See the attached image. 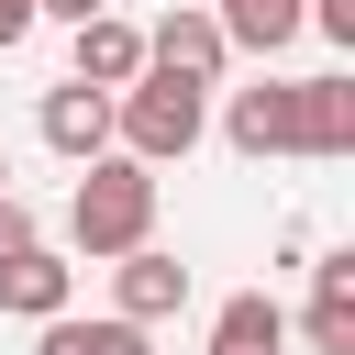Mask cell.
I'll use <instances>...</instances> for the list:
<instances>
[{"label":"cell","instance_id":"cell-3","mask_svg":"<svg viewBox=\"0 0 355 355\" xmlns=\"http://www.w3.org/2000/svg\"><path fill=\"white\" fill-rule=\"evenodd\" d=\"M288 155H355V78L322 67V78H288Z\"/></svg>","mask_w":355,"mask_h":355},{"label":"cell","instance_id":"cell-8","mask_svg":"<svg viewBox=\"0 0 355 355\" xmlns=\"http://www.w3.org/2000/svg\"><path fill=\"white\" fill-rule=\"evenodd\" d=\"M67 33H78V89H133V78H144V22L89 11V22H67Z\"/></svg>","mask_w":355,"mask_h":355},{"label":"cell","instance_id":"cell-10","mask_svg":"<svg viewBox=\"0 0 355 355\" xmlns=\"http://www.w3.org/2000/svg\"><path fill=\"white\" fill-rule=\"evenodd\" d=\"M67 288H78V266H67L55 244L0 255V311H11V322H55V311H67Z\"/></svg>","mask_w":355,"mask_h":355},{"label":"cell","instance_id":"cell-2","mask_svg":"<svg viewBox=\"0 0 355 355\" xmlns=\"http://www.w3.org/2000/svg\"><path fill=\"white\" fill-rule=\"evenodd\" d=\"M200 133H211V89L166 78V67H144L133 89H111V155H133V166H178Z\"/></svg>","mask_w":355,"mask_h":355},{"label":"cell","instance_id":"cell-14","mask_svg":"<svg viewBox=\"0 0 355 355\" xmlns=\"http://www.w3.org/2000/svg\"><path fill=\"white\" fill-rule=\"evenodd\" d=\"M33 244H44V222H33L22 200H0V255H33Z\"/></svg>","mask_w":355,"mask_h":355},{"label":"cell","instance_id":"cell-11","mask_svg":"<svg viewBox=\"0 0 355 355\" xmlns=\"http://www.w3.org/2000/svg\"><path fill=\"white\" fill-rule=\"evenodd\" d=\"M211 22H222L233 55H288L311 33V0H211Z\"/></svg>","mask_w":355,"mask_h":355},{"label":"cell","instance_id":"cell-9","mask_svg":"<svg viewBox=\"0 0 355 355\" xmlns=\"http://www.w3.org/2000/svg\"><path fill=\"white\" fill-rule=\"evenodd\" d=\"M222 144H233L244 166L288 155V78H255V89H233V100H222Z\"/></svg>","mask_w":355,"mask_h":355},{"label":"cell","instance_id":"cell-16","mask_svg":"<svg viewBox=\"0 0 355 355\" xmlns=\"http://www.w3.org/2000/svg\"><path fill=\"white\" fill-rule=\"evenodd\" d=\"M22 33H33V0H0V55H11Z\"/></svg>","mask_w":355,"mask_h":355},{"label":"cell","instance_id":"cell-13","mask_svg":"<svg viewBox=\"0 0 355 355\" xmlns=\"http://www.w3.org/2000/svg\"><path fill=\"white\" fill-rule=\"evenodd\" d=\"M33 355H155V344H144V322H122V311H100V322H78V311H55Z\"/></svg>","mask_w":355,"mask_h":355},{"label":"cell","instance_id":"cell-17","mask_svg":"<svg viewBox=\"0 0 355 355\" xmlns=\"http://www.w3.org/2000/svg\"><path fill=\"white\" fill-rule=\"evenodd\" d=\"M89 11H111V0H33V22H89Z\"/></svg>","mask_w":355,"mask_h":355},{"label":"cell","instance_id":"cell-12","mask_svg":"<svg viewBox=\"0 0 355 355\" xmlns=\"http://www.w3.org/2000/svg\"><path fill=\"white\" fill-rule=\"evenodd\" d=\"M211 355H288V311H277L266 288H233V300L211 311Z\"/></svg>","mask_w":355,"mask_h":355},{"label":"cell","instance_id":"cell-5","mask_svg":"<svg viewBox=\"0 0 355 355\" xmlns=\"http://www.w3.org/2000/svg\"><path fill=\"white\" fill-rule=\"evenodd\" d=\"M111 311H122V322H144V333H155V322H178V311H189V266H178L166 244L111 255Z\"/></svg>","mask_w":355,"mask_h":355},{"label":"cell","instance_id":"cell-6","mask_svg":"<svg viewBox=\"0 0 355 355\" xmlns=\"http://www.w3.org/2000/svg\"><path fill=\"white\" fill-rule=\"evenodd\" d=\"M33 133L67 155V166H89V155H111V89H44V111H33Z\"/></svg>","mask_w":355,"mask_h":355},{"label":"cell","instance_id":"cell-4","mask_svg":"<svg viewBox=\"0 0 355 355\" xmlns=\"http://www.w3.org/2000/svg\"><path fill=\"white\" fill-rule=\"evenodd\" d=\"M144 67H166V78H189V89H222V67H233V44H222V22H211V0H178L155 33H144Z\"/></svg>","mask_w":355,"mask_h":355},{"label":"cell","instance_id":"cell-15","mask_svg":"<svg viewBox=\"0 0 355 355\" xmlns=\"http://www.w3.org/2000/svg\"><path fill=\"white\" fill-rule=\"evenodd\" d=\"M311 33L322 44H355V0H311Z\"/></svg>","mask_w":355,"mask_h":355},{"label":"cell","instance_id":"cell-7","mask_svg":"<svg viewBox=\"0 0 355 355\" xmlns=\"http://www.w3.org/2000/svg\"><path fill=\"white\" fill-rule=\"evenodd\" d=\"M300 344L311 355H355V244H333L311 266V311H300Z\"/></svg>","mask_w":355,"mask_h":355},{"label":"cell","instance_id":"cell-1","mask_svg":"<svg viewBox=\"0 0 355 355\" xmlns=\"http://www.w3.org/2000/svg\"><path fill=\"white\" fill-rule=\"evenodd\" d=\"M67 244L78 255H133V244H155V166H133V155H89L78 166V189H67Z\"/></svg>","mask_w":355,"mask_h":355},{"label":"cell","instance_id":"cell-18","mask_svg":"<svg viewBox=\"0 0 355 355\" xmlns=\"http://www.w3.org/2000/svg\"><path fill=\"white\" fill-rule=\"evenodd\" d=\"M0 200H11V166H0Z\"/></svg>","mask_w":355,"mask_h":355}]
</instances>
